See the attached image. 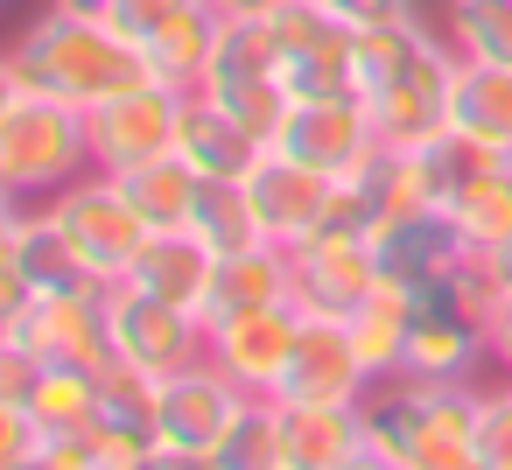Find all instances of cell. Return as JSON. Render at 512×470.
Segmentation results:
<instances>
[{
    "mask_svg": "<svg viewBox=\"0 0 512 470\" xmlns=\"http://www.w3.org/2000/svg\"><path fill=\"white\" fill-rule=\"evenodd\" d=\"M176 113H183V92H169V85H134V92L92 106L85 113V127H92V169L127 176V169H141L155 155H176Z\"/></svg>",
    "mask_w": 512,
    "mask_h": 470,
    "instance_id": "5bb4252c",
    "label": "cell"
},
{
    "mask_svg": "<svg viewBox=\"0 0 512 470\" xmlns=\"http://www.w3.org/2000/svg\"><path fill=\"white\" fill-rule=\"evenodd\" d=\"M190 232L211 246V253H246L260 246V218H253V197L246 183H197V204H190Z\"/></svg>",
    "mask_w": 512,
    "mask_h": 470,
    "instance_id": "f546056e",
    "label": "cell"
},
{
    "mask_svg": "<svg viewBox=\"0 0 512 470\" xmlns=\"http://www.w3.org/2000/svg\"><path fill=\"white\" fill-rule=\"evenodd\" d=\"M288 260H295V302L316 309V316H351V309L386 281L372 232H337V225H323V232L295 239Z\"/></svg>",
    "mask_w": 512,
    "mask_h": 470,
    "instance_id": "7c38bea8",
    "label": "cell"
},
{
    "mask_svg": "<svg viewBox=\"0 0 512 470\" xmlns=\"http://www.w3.org/2000/svg\"><path fill=\"white\" fill-rule=\"evenodd\" d=\"M477 470H512V372L477 386Z\"/></svg>",
    "mask_w": 512,
    "mask_h": 470,
    "instance_id": "836d02e7",
    "label": "cell"
},
{
    "mask_svg": "<svg viewBox=\"0 0 512 470\" xmlns=\"http://www.w3.org/2000/svg\"><path fill=\"white\" fill-rule=\"evenodd\" d=\"M372 463L365 449V407H302L288 400V470H351Z\"/></svg>",
    "mask_w": 512,
    "mask_h": 470,
    "instance_id": "603a6c76",
    "label": "cell"
},
{
    "mask_svg": "<svg viewBox=\"0 0 512 470\" xmlns=\"http://www.w3.org/2000/svg\"><path fill=\"white\" fill-rule=\"evenodd\" d=\"M176 8H183V0H113V15H106V22H113L120 36H134V43H148Z\"/></svg>",
    "mask_w": 512,
    "mask_h": 470,
    "instance_id": "f35d334b",
    "label": "cell"
},
{
    "mask_svg": "<svg viewBox=\"0 0 512 470\" xmlns=\"http://www.w3.org/2000/svg\"><path fill=\"white\" fill-rule=\"evenodd\" d=\"M218 8L211 0H183V8L141 43V57H148V71H155V85H169V92H197L204 78H211V50H218Z\"/></svg>",
    "mask_w": 512,
    "mask_h": 470,
    "instance_id": "7402d4cb",
    "label": "cell"
},
{
    "mask_svg": "<svg viewBox=\"0 0 512 470\" xmlns=\"http://www.w3.org/2000/svg\"><path fill=\"white\" fill-rule=\"evenodd\" d=\"M295 330H302V302H267V309L218 316L211 323V365L225 379H239L246 393H281Z\"/></svg>",
    "mask_w": 512,
    "mask_h": 470,
    "instance_id": "9a60e30c",
    "label": "cell"
},
{
    "mask_svg": "<svg viewBox=\"0 0 512 470\" xmlns=\"http://www.w3.org/2000/svg\"><path fill=\"white\" fill-rule=\"evenodd\" d=\"M85 169H92L85 113L50 99V92H22L8 127H0V190H15L22 204H43L64 183H78Z\"/></svg>",
    "mask_w": 512,
    "mask_h": 470,
    "instance_id": "3957f363",
    "label": "cell"
},
{
    "mask_svg": "<svg viewBox=\"0 0 512 470\" xmlns=\"http://www.w3.org/2000/svg\"><path fill=\"white\" fill-rule=\"evenodd\" d=\"M400 372H421V379H463V386H477V379H491V372H498V358H491L484 323H470L463 309L435 302V309H414V330H407V358H400Z\"/></svg>",
    "mask_w": 512,
    "mask_h": 470,
    "instance_id": "e0dca14e",
    "label": "cell"
},
{
    "mask_svg": "<svg viewBox=\"0 0 512 470\" xmlns=\"http://www.w3.org/2000/svg\"><path fill=\"white\" fill-rule=\"evenodd\" d=\"M232 470H288V400L281 393H253L232 442H225Z\"/></svg>",
    "mask_w": 512,
    "mask_h": 470,
    "instance_id": "1f68e13d",
    "label": "cell"
},
{
    "mask_svg": "<svg viewBox=\"0 0 512 470\" xmlns=\"http://www.w3.org/2000/svg\"><path fill=\"white\" fill-rule=\"evenodd\" d=\"M155 407H162V372H148V365L127 358V351H106V358H99V414H113V421H148V428H155Z\"/></svg>",
    "mask_w": 512,
    "mask_h": 470,
    "instance_id": "d6a6232c",
    "label": "cell"
},
{
    "mask_svg": "<svg viewBox=\"0 0 512 470\" xmlns=\"http://www.w3.org/2000/svg\"><path fill=\"white\" fill-rule=\"evenodd\" d=\"M239 183H246L253 218H260V232H267L274 246H295V239L323 232V218H330V176L302 169V162L281 155V148H267Z\"/></svg>",
    "mask_w": 512,
    "mask_h": 470,
    "instance_id": "2e32d148",
    "label": "cell"
},
{
    "mask_svg": "<svg viewBox=\"0 0 512 470\" xmlns=\"http://www.w3.org/2000/svg\"><path fill=\"white\" fill-rule=\"evenodd\" d=\"M372 246H379V274H386L400 295H414V309L449 302V274H456V260H463V239H456V225H449L442 204H421V211L386 218V225L372 232Z\"/></svg>",
    "mask_w": 512,
    "mask_h": 470,
    "instance_id": "30bf717a",
    "label": "cell"
},
{
    "mask_svg": "<svg viewBox=\"0 0 512 470\" xmlns=\"http://www.w3.org/2000/svg\"><path fill=\"white\" fill-rule=\"evenodd\" d=\"M134 463H162V442L148 421H92V470H134Z\"/></svg>",
    "mask_w": 512,
    "mask_h": 470,
    "instance_id": "e575fe53",
    "label": "cell"
},
{
    "mask_svg": "<svg viewBox=\"0 0 512 470\" xmlns=\"http://www.w3.org/2000/svg\"><path fill=\"white\" fill-rule=\"evenodd\" d=\"M267 302H295V260H288V246L260 239L246 253H218L211 288H204V323L239 316V309H267Z\"/></svg>",
    "mask_w": 512,
    "mask_h": 470,
    "instance_id": "d6986e66",
    "label": "cell"
},
{
    "mask_svg": "<svg viewBox=\"0 0 512 470\" xmlns=\"http://www.w3.org/2000/svg\"><path fill=\"white\" fill-rule=\"evenodd\" d=\"M176 155H183L204 183H239L267 148H260V141H253V134L197 85V92H183V113H176Z\"/></svg>",
    "mask_w": 512,
    "mask_h": 470,
    "instance_id": "ac0fdd59",
    "label": "cell"
},
{
    "mask_svg": "<svg viewBox=\"0 0 512 470\" xmlns=\"http://www.w3.org/2000/svg\"><path fill=\"white\" fill-rule=\"evenodd\" d=\"M15 218H22V197L0 190V253H8V239H15Z\"/></svg>",
    "mask_w": 512,
    "mask_h": 470,
    "instance_id": "ee69618b",
    "label": "cell"
},
{
    "mask_svg": "<svg viewBox=\"0 0 512 470\" xmlns=\"http://www.w3.org/2000/svg\"><path fill=\"white\" fill-rule=\"evenodd\" d=\"M211 267H218V253H211L190 225H169V232H148V246H141V253H134V267H127V281H134V288H148V295H169V302H183V309H197V316H204Z\"/></svg>",
    "mask_w": 512,
    "mask_h": 470,
    "instance_id": "44dd1931",
    "label": "cell"
},
{
    "mask_svg": "<svg viewBox=\"0 0 512 470\" xmlns=\"http://www.w3.org/2000/svg\"><path fill=\"white\" fill-rule=\"evenodd\" d=\"M484 337H491V358H498V372H512V288L498 295V309H491Z\"/></svg>",
    "mask_w": 512,
    "mask_h": 470,
    "instance_id": "60d3db41",
    "label": "cell"
},
{
    "mask_svg": "<svg viewBox=\"0 0 512 470\" xmlns=\"http://www.w3.org/2000/svg\"><path fill=\"white\" fill-rule=\"evenodd\" d=\"M113 351H127L148 372L176 379V372H190V365L211 358V323L197 309L169 302V295H148L134 281H113Z\"/></svg>",
    "mask_w": 512,
    "mask_h": 470,
    "instance_id": "ba28073f",
    "label": "cell"
},
{
    "mask_svg": "<svg viewBox=\"0 0 512 470\" xmlns=\"http://www.w3.org/2000/svg\"><path fill=\"white\" fill-rule=\"evenodd\" d=\"M218 15H274V8H288V0H211Z\"/></svg>",
    "mask_w": 512,
    "mask_h": 470,
    "instance_id": "7bdbcfd3",
    "label": "cell"
},
{
    "mask_svg": "<svg viewBox=\"0 0 512 470\" xmlns=\"http://www.w3.org/2000/svg\"><path fill=\"white\" fill-rule=\"evenodd\" d=\"M120 183H127L134 211L148 218V232H169V225H190V204H197V183H204V176H197L183 155H155V162L127 169Z\"/></svg>",
    "mask_w": 512,
    "mask_h": 470,
    "instance_id": "4316f807",
    "label": "cell"
},
{
    "mask_svg": "<svg viewBox=\"0 0 512 470\" xmlns=\"http://www.w3.org/2000/svg\"><path fill=\"white\" fill-rule=\"evenodd\" d=\"M484 386V379H477ZM477 386L393 372L365 393V449L393 470H477Z\"/></svg>",
    "mask_w": 512,
    "mask_h": 470,
    "instance_id": "7a4b0ae2",
    "label": "cell"
},
{
    "mask_svg": "<svg viewBox=\"0 0 512 470\" xmlns=\"http://www.w3.org/2000/svg\"><path fill=\"white\" fill-rule=\"evenodd\" d=\"M29 302H36V281L15 267V253H0V330H15Z\"/></svg>",
    "mask_w": 512,
    "mask_h": 470,
    "instance_id": "ab89813d",
    "label": "cell"
},
{
    "mask_svg": "<svg viewBox=\"0 0 512 470\" xmlns=\"http://www.w3.org/2000/svg\"><path fill=\"white\" fill-rule=\"evenodd\" d=\"M50 8H64V15H113V0H50Z\"/></svg>",
    "mask_w": 512,
    "mask_h": 470,
    "instance_id": "f6af8a7d",
    "label": "cell"
},
{
    "mask_svg": "<svg viewBox=\"0 0 512 470\" xmlns=\"http://www.w3.org/2000/svg\"><path fill=\"white\" fill-rule=\"evenodd\" d=\"M36 463V414L22 400H0V470Z\"/></svg>",
    "mask_w": 512,
    "mask_h": 470,
    "instance_id": "8d00e7d4",
    "label": "cell"
},
{
    "mask_svg": "<svg viewBox=\"0 0 512 470\" xmlns=\"http://www.w3.org/2000/svg\"><path fill=\"white\" fill-rule=\"evenodd\" d=\"M29 414H36V428H92L99 421V365H43Z\"/></svg>",
    "mask_w": 512,
    "mask_h": 470,
    "instance_id": "4dcf8cb0",
    "label": "cell"
},
{
    "mask_svg": "<svg viewBox=\"0 0 512 470\" xmlns=\"http://www.w3.org/2000/svg\"><path fill=\"white\" fill-rule=\"evenodd\" d=\"M456 50H449V36L435 29L428 36V50L407 64V71H393V78H379L372 92H358L365 106H372V127H379V141L386 148H421V141H435V134H449V92H456Z\"/></svg>",
    "mask_w": 512,
    "mask_h": 470,
    "instance_id": "8992f818",
    "label": "cell"
},
{
    "mask_svg": "<svg viewBox=\"0 0 512 470\" xmlns=\"http://www.w3.org/2000/svg\"><path fill=\"white\" fill-rule=\"evenodd\" d=\"M442 211H449V225H456L463 246L498 253L512 239V155H477L470 176L456 183V197Z\"/></svg>",
    "mask_w": 512,
    "mask_h": 470,
    "instance_id": "cb8c5ba5",
    "label": "cell"
},
{
    "mask_svg": "<svg viewBox=\"0 0 512 470\" xmlns=\"http://www.w3.org/2000/svg\"><path fill=\"white\" fill-rule=\"evenodd\" d=\"M15 99H22V78H15V64H8V50H0V127H8V113H15Z\"/></svg>",
    "mask_w": 512,
    "mask_h": 470,
    "instance_id": "b9f144b4",
    "label": "cell"
},
{
    "mask_svg": "<svg viewBox=\"0 0 512 470\" xmlns=\"http://www.w3.org/2000/svg\"><path fill=\"white\" fill-rule=\"evenodd\" d=\"M442 36L456 57L512 71V0H442Z\"/></svg>",
    "mask_w": 512,
    "mask_h": 470,
    "instance_id": "83f0119b",
    "label": "cell"
},
{
    "mask_svg": "<svg viewBox=\"0 0 512 470\" xmlns=\"http://www.w3.org/2000/svg\"><path fill=\"white\" fill-rule=\"evenodd\" d=\"M0 50H8L22 92H50V99H64L78 113L120 99L134 85H155V71H148L134 36H120L106 15H64L50 0H43V15L22 22Z\"/></svg>",
    "mask_w": 512,
    "mask_h": 470,
    "instance_id": "6da1fadb",
    "label": "cell"
},
{
    "mask_svg": "<svg viewBox=\"0 0 512 470\" xmlns=\"http://www.w3.org/2000/svg\"><path fill=\"white\" fill-rule=\"evenodd\" d=\"M274 36H281V78L295 99L358 92V29L330 22L309 0H288V8H274Z\"/></svg>",
    "mask_w": 512,
    "mask_h": 470,
    "instance_id": "8fae6325",
    "label": "cell"
},
{
    "mask_svg": "<svg viewBox=\"0 0 512 470\" xmlns=\"http://www.w3.org/2000/svg\"><path fill=\"white\" fill-rule=\"evenodd\" d=\"M274 148L295 155L302 169L344 183V176H365V162H372L386 141H379V127H372V106H365L358 92H337V99H295V113H288V127H281Z\"/></svg>",
    "mask_w": 512,
    "mask_h": 470,
    "instance_id": "9c48e42d",
    "label": "cell"
},
{
    "mask_svg": "<svg viewBox=\"0 0 512 470\" xmlns=\"http://www.w3.org/2000/svg\"><path fill=\"white\" fill-rule=\"evenodd\" d=\"M449 134L470 141L477 155H512V71L505 64H456L449 92Z\"/></svg>",
    "mask_w": 512,
    "mask_h": 470,
    "instance_id": "ffe728a7",
    "label": "cell"
},
{
    "mask_svg": "<svg viewBox=\"0 0 512 470\" xmlns=\"http://www.w3.org/2000/svg\"><path fill=\"white\" fill-rule=\"evenodd\" d=\"M8 253H15V267H22L36 288H71V281H92V274H85V260H78V246H71V232L57 225V211H50V204H22Z\"/></svg>",
    "mask_w": 512,
    "mask_h": 470,
    "instance_id": "484cf974",
    "label": "cell"
},
{
    "mask_svg": "<svg viewBox=\"0 0 512 470\" xmlns=\"http://www.w3.org/2000/svg\"><path fill=\"white\" fill-rule=\"evenodd\" d=\"M498 267H505V281H512V239H505V246H498Z\"/></svg>",
    "mask_w": 512,
    "mask_h": 470,
    "instance_id": "bcb514c9",
    "label": "cell"
},
{
    "mask_svg": "<svg viewBox=\"0 0 512 470\" xmlns=\"http://www.w3.org/2000/svg\"><path fill=\"white\" fill-rule=\"evenodd\" d=\"M309 8H323V15H330V22H344V29H379V22L421 15L414 0H309Z\"/></svg>",
    "mask_w": 512,
    "mask_h": 470,
    "instance_id": "74e56055",
    "label": "cell"
},
{
    "mask_svg": "<svg viewBox=\"0 0 512 470\" xmlns=\"http://www.w3.org/2000/svg\"><path fill=\"white\" fill-rule=\"evenodd\" d=\"M204 92L260 141V148H274L281 141V127H288V113H295V92H288V78H204Z\"/></svg>",
    "mask_w": 512,
    "mask_h": 470,
    "instance_id": "f1b7e54d",
    "label": "cell"
},
{
    "mask_svg": "<svg viewBox=\"0 0 512 470\" xmlns=\"http://www.w3.org/2000/svg\"><path fill=\"white\" fill-rule=\"evenodd\" d=\"M15 337L43 365H99L113 351V288L106 281H71V288H36L22 309Z\"/></svg>",
    "mask_w": 512,
    "mask_h": 470,
    "instance_id": "52a82bcc",
    "label": "cell"
},
{
    "mask_svg": "<svg viewBox=\"0 0 512 470\" xmlns=\"http://www.w3.org/2000/svg\"><path fill=\"white\" fill-rule=\"evenodd\" d=\"M36 379H43V358H36L15 330H0V400H22V407H29Z\"/></svg>",
    "mask_w": 512,
    "mask_h": 470,
    "instance_id": "d590c367",
    "label": "cell"
},
{
    "mask_svg": "<svg viewBox=\"0 0 512 470\" xmlns=\"http://www.w3.org/2000/svg\"><path fill=\"white\" fill-rule=\"evenodd\" d=\"M50 211H57V225L71 232V246H78V260H85V274L92 281H127V267H134V253L148 246V218L134 211V197H127V183L113 176V169H85L78 183H64L57 197H43Z\"/></svg>",
    "mask_w": 512,
    "mask_h": 470,
    "instance_id": "277c9868",
    "label": "cell"
},
{
    "mask_svg": "<svg viewBox=\"0 0 512 470\" xmlns=\"http://www.w3.org/2000/svg\"><path fill=\"white\" fill-rule=\"evenodd\" d=\"M379 379L365 372L344 316H316L302 309V330H295V351H288V372H281V400H316V407H365Z\"/></svg>",
    "mask_w": 512,
    "mask_h": 470,
    "instance_id": "4fadbf2b",
    "label": "cell"
},
{
    "mask_svg": "<svg viewBox=\"0 0 512 470\" xmlns=\"http://www.w3.org/2000/svg\"><path fill=\"white\" fill-rule=\"evenodd\" d=\"M246 386L225 379L211 358L162 379V407H155V442H162V463H225V442L246 414Z\"/></svg>",
    "mask_w": 512,
    "mask_h": 470,
    "instance_id": "5b68a950",
    "label": "cell"
},
{
    "mask_svg": "<svg viewBox=\"0 0 512 470\" xmlns=\"http://www.w3.org/2000/svg\"><path fill=\"white\" fill-rule=\"evenodd\" d=\"M344 330H351V344H358V358H365V372L372 379H393L400 372V358H407V330H414V295H400L393 281H379L351 316H344Z\"/></svg>",
    "mask_w": 512,
    "mask_h": 470,
    "instance_id": "d4e9b609",
    "label": "cell"
}]
</instances>
